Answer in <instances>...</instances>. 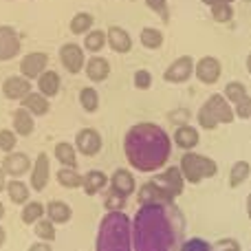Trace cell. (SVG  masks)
I'll return each mask as SVG.
<instances>
[{
    "mask_svg": "<svg viewBox=\"0 0 251 251\" xmlns=\"http://www.w3.org/2000/svg\"><path fill=\"white\" fill-rule=\"evenodd\" d=\"M183 227L174 203L141 205L132 218V251H181Z\"/></svg>",
    "mask_w": 251,
    "mask_h": 251,
    "instance_id": "1",
    "label": "cell"
},
{
    "mask_svg": "<svg viewBox=\"0 0 251 251\" xmlns=\"http://www.w3.org/2000/svg\"><path fill=\"white\" fill-rule=\"evenodd\" d=\"M124 152L137 172H159L172 156V139L159 124H134L124 137Z\"/></svg>",
    "mask_w": 251,
    "mask_h": 251,
    "instance_id": "2",
    "label": "cell"
},
{
    "mask_svg": "<svg viewBox=\"0 0 251 251\" xmlns=\"http://www.w3.org/2000/svg\"><path fill=\"white\" fill-rule=\"evenodd\" d=\"M95 251H132V221L124 212H106L97 229Z\"/></svg>",
    "mask_w": 251,
    "mask_h": 251,
    "instance_id": "3",
    "label": "cell"
},
{
    "mask_svg": "<svg viewBox=\"0 0 251 251\" xmlns=\"http://www.w3.org/2000/svg\"><path fill=\"white\" fill-rule=\"evenodd\" d=\"M196 119H199V126L203 130H216L218 126H227L236 119L234 104L227 101V97L223 93H214V95L207 97V101L201 104Z\"/></svg>",
    "mask_w": 251,
    "mask_h": 251,
    "instance_id": "4",
    "label": "cell"
},
{
    "mask_svg": "<svg viewBox=\"0 0 251 251\" xmlns=\"http://www.w3.org/2000/svg\"><path fill=\"white\" fill-rule=\"evenodd\" d=\"M178 168H181L185 183H190V185H199L205 178H214L218 174V163L212 156L199 154V152H192V150L181 156Z\"/></svg>",
    "mask_w": 251,
    "mask_h": 251,
    "instance_id": "5",
    "label": "cell"
},
{
    "mask_svg": "<svg viewBox=\"0 0 251 251\" xmlns=\"http://www.w3.org/2000/svg\"><path fill=\"white\" fill-rule=\"evenodd\" d=\"M194 75L199 77L201 84H205V86H214V84L221 79V75H223L221 60L214 57V55H203L194 64Z\"/></svg>",
    "mask_w": 251,
    "mask_h": 251,
    "instance_id": "6",
    "label": "cell"
},
{
    "mask_svg": "<svg viewBox=\"0 0 251 251\" xmlns=\"http://www.w3.org/2000/svg\"><path fill=\"white\" fill-rule=\"evenodd\" d=\"M194 64L196 60L192 55H181L172 62V64L165 69L163 79L168 84H185L187 79L194 75Z\"/></svg>",
    "mask_w": 251,
    "mask_h": 251,
    "instance_id": "7",
    "label": "cell"
},
{
    "mask_svg": "<svg viewBox=\"0 0 251 251\" xmlns=\"http://www.w3.org/2000/svg\"><path fill=\"white\" fill-rule=\"evenodd\" d=\"M150 181H154L159 187H163V190L168 192V194H172L174 199L181 196L183 190H185V178H183L181 168H178V165H172V168H168L165 172L156 174V176L150 178Z\"/></svg>",
    "mask_w": 251,
    "mask_h": 251,
    "instance_id": "8",
    "label": "cell"
},
{
    "mask_svg": "<svg viewBox=\"0 0 251 251\" xmlns=\"http://www.w3.org/2000/svg\"><path fill=\"white\" fill-rule=\"evenodd\" d=\"M60 62L62 66H64L69 73H79V71H84V66H86V57H84V49L79 47V44H62L60 49Z\"/></svg>",
    "mask_w": 251,
    "mask_h": 251,
    "instance_id": "9",
    "label": "cell"
},
{
    "mask_svg": "<svg viewBox=\"0 0 251 251\" xmlns=\"http://www.w3.org/2000/svg\"><path fill=\"white\" fill-rule=\"evenodd\" d=\"M101 134L95 128H84L75 137V150L82 152L84 156H95L101 150Z\"/></svg>",
    "mask_w": 251,
    "mask_h": 251,
    "instance_id": "10",
    "label": "cell"
},
{
    "mask_svg": "<svg viewBox=\"0 0 251 251\" xmlns=\"http://www.w3.org/2000/svg\"><path fill=\"white\" fill-rule=\"evenodd\" d=\"M137 199L141 205H152V203H161V205H170L174 203V196L168 194L163 187H159L154 181H148L141 185V190L137 192Z\"/></svg>",
    "mask_w": 251,
    "mask_h": 251,
    "instance_id": "11",
    "label": "cell"
},
{
    "mask_svg": "<svg viewBox=\"0 0 251 251\" xmlns=\"http://www.w3.org/2000/svg\"><path fill=\"white\" fill-rule=\"evenodd\" d=\"M49 176H51V161H49V154L40 152L35 156V163L31 168V183L29 185L33 187L35 192H42L44 187L49 185Z\"/></svg>",
    "mask_w": 251,
    "mask_h": 251,
    "instance_id": "12",
    "label": "cell"
},
{
    "mask_svg": "<svg viewBox=\"0 0 251 251\" xmlns=\"http://www.w3.org/2000/svg\"><path fill=\"white\" fill-rule=\"evenodd\" d=\"M20 53V38L13 26H0V62L13 60Z\"/></svg>",
    "mask_w": 251,
    "mask_h": 251,
    "instance_id": "13",
    "label": "cell"
},
{
    "mask_svg": "<svg viewBox=\"0 0 251 251\" xmlns=\"http://www.w3.org/2000/svg\"><path fill=\"white\" fill-rule=\"evenodd\" d=\"M47 64H49V55L47 53H26L20 62V73L25 75L26 79H35L47 71Z\"/></svg>",
    "mask_w": 251,
    "mask_h": 251,
    "instance_id": "14",
    "label": "cell"
},
{
    "mask_svg": "<svg viewBox=\"0 0 251 251\" xmlns=\"http://www.w3.org/2000/svg\"><path fill=\"white\" fill-rule=\"evenodd\" d=\"M4 168V172L11 174L13 178H20L25 172H29L31 168H33V163H31V159L25 154V152H7L2 159V163H0Z\"/></svg>",
    "mask_w": 251,
    "mask_h": 251,
    "instance_id": "15",
    "label": "cell"
},
{
    "mask_svg": "<svg viewBox=\"0 0 251 251\" xmlns=\"http://www.w3.org/2000/svg\"><path fill=\"white\" fill-rule=\"evenodd\" d=\"M2 93H4V97H7V100L22 101L31 93V82L25 77V75H11V77L4 79Z\"/></svg>",
    "mask_w": 251,
    "mask_h": 251,
    "instance_id": "16",
    "label": "cell"
},
{
    "mask_svg": "<svg viewBox=\"0 0 251 251\" xmlns=\"http://www.w3.org/2000/svg\"><path fill=\"white\" fill-rule=\"evenodd\" d=\"M172 141L176 148L190 152L201 143V132H199V128H194V126H190V124L176 126V130H174V134H172Z\"/></svg>",
    "mask_w": 251,
    "mask_h": 251,
    "instance_id": "17",
    "label": "cell"
},
{
    "mask_svg": "<svg viewBox=\"0 0 251 251\" xmlns=\"http://www.w3.org/2000/svg\"><path fill=\"white\" fill-rule=\"evenodd\" d=\"M110 190L117 192V194H122L128 199L130 194H134V190H137V183H134V176L130 170L126 168H119L113 172V176H110Z\"/></svg>",
    "mask_w": 251,
    "mask_h": 251,
    "instance_id": "18",
    "label": "cell"
},
{
    "mask_svg": "<svg viewBox=\"0 0 251 251\" xmlns=\"http://www.w3.org/2000/svg\"><path fill=\"white\" fill-rule=\"evenodd\" d=\"M106 40H108V47L115 53H128L132 49V38L124 26H110L106 31Z\"/></svg>",
    "mask_w": 251,
    "mask_h": 251,
    "instance_id": "19",
    "label": "cell"
},
{
    "mask_svg": "<svg viewBox=\"0 0 251 251\" xmlns=\"http://www.w3.org/2000/svg\"><path fill=\"white\" fill-rule=\"evenodd\" d=\"M84 71H86L88 79H93V82H104L110 75V62L101 55H93L91 60H86Z\"/></svg>",
    "mask_w": 251,
    "mask_h": 251,
    "instance_id": "20",
    "label": "cell"
},
{
    "mask_svg": "<svg viewBox=\"0 0 251 251\" xmlns=\"http://www.w3.org/2000/svg\"><path fill=\"white\" fill-rule=\"evenodd\" d=\"M108 183H110L108 176H106L101 170H91V172H86L82 176V187H84V192H86L88 196L100 194V192L104 190Z\"/></svg>",
    "mask_w": 251,
    "mask_h": 251,
    "instance_id": "21",
    "label": "cell"
},
{
    "mask_svg": "<svg viewBox=\"0 0 251 251\" xmlns=\"http://www.w3.org/2000/svg\"><path fill=\"white\" fill-rule=\"evenodd\" d=\"M22 108H26L31 115H35V117H44V115L51 110V104H49V97H44L42 93L31 91L29 95L22 100Z\"/></svg>",
    "mask_w": 251,
    "mask_h": 251,
    "instance_id": "22",
    "label": "cell"
},
{
    "mask_svg": "<svg viewBox=\"0 0 251 251\" xmlns=\"http://www.w3.org/2000/svg\"><path fill=\"white\" fill-rule=\"evenodd\" d=\"M47 216H49V221H53L55 225H66V223L71 221V216H73V209H71L69 203H64V201H51V203L47 205Z\"/></svg>",
    "mask_w": 251,
    "mask_h": 251,
    "instance_id": "23",
    "label": "cell"
},
{
    "mask_svg": "<svg viewBox=\"0 0 251 251\" xmlns=\"http://www.w3.org/2000/svg\"><path fill=\"white\" fill-rule=\"evenodd\" d=\"M35 128V122H33V115L29 113L26 108H18L13 113V132L20 134V137H29Z\"/></svg>",
    "mask_w": 251,
    "mask_h": 251,
    "instance_id": "24",
    "label": "cell"
},
{
    "mask_svg": "<svg viewBox=\"0 0 251 251\" xmlns=\"http://www.w3.org/2000/svg\"><path fill=\"white\" fill-rule=\"evenodd\" d=\"M60 86H62V82L55 71H44L38 77V88L44 97H55L57 93H60Z\"/></svg>",
    "mask_w": 251,
    "mask_h": 251,
    "instance_id": "25",
    "label": "cell"
},
{
    "mask_svg": "<svg viewBox=\"0 0 251 251\" xmlns=\"http://www.w3.org/2000/svg\"><path fill=\"white\" fill-rule=\"evenodd\" d=\"M55 156L62 165H66V168H77V150H75L73 143L60 141L55 146Z\"/></svg>",
    "mask_w": 251,
    "mask_h": 251,
    "instance_id": "26",
    "label": "cell"
},
{
    "mask_svg": "<svg viewBox=\"0 0 251 251\" xmlns=\"http://www.w3.org/2000/svg\"><path fill=\"white\" fill-rule=\"evenodd\" d=\"M139 40L141 44L148 49V51H156V49L163 47V33L154 26H143L141 33H139Z\"/></svg>",
    "mask_w": 251,
    "mask_h": 251,
    "instance_id": "27",
    "label": "cell"
},
{
    "mask_svg": "<svg viewBox=\"0 0 251 251\" xmlns=\"http://www.w3.org/2000/svg\"><path fill=\"white\" fill-rule=\"evenodd\" d=\"M249 174H251V165H249V161H236L234 165H231V170H229V187H240L245 181L249 178Z\"/></svg>",
    "mask_w": 251,
    "mask_h": 251,
    "instance_id": "28",
    "label": "cell"
},
{
    "mask_svg": "<svg viewBox=\"0 0 251 251\" xmlns=\"http://www.w3.org/2000/svg\"><path fill=\"white\" fill-rule=\"evenodd\" d=\"M7 194H9V199H11V203L25 205L26 201H29V187H26V183H22L20 178H13V181L7 183Z\"/></svg>",
    "mask_w": 251,
    "mask_h": 251,
    "instance_id": "29",
    "label": "cell"
},
{
    "mask_svg": "<svg viewBox=\"0 0 251 251\" xmlns=\"http://www.w3.org/2000/svg\"><path fill=\"white\" fill-rule=\"evenodd\" d=\"M44 214H47V207H44L42 203H38V201H31V203H25V209H22L20 218L25 225H35Z\"/></svg>",
    "mask_w": 251,
    "mask_h": 251,
    "instance_id": "30",
    "label": "cell"
},
{
    "mask_svg": "<svg viewBox=\"0 0 251 251\" xmlns=\"http://www.w3.org/2000/svg\"><path fill=\"white\" fill-rule=\"evenodd\" d=\"M106 44H108V40H106V31H101V29H95V31L91 29L86 33V38H84V49L91 51V53H100Z\"/></svg>",
    "mask_w": 251,
    "mask_h": 251,
    "instance_id": "31",
    "label": "cell"
},
{
    "mask_svg": "<svg viewBox=\"0 0 251 251\" xmlns=\"http://www.w3.org/2000/svg\"><path fill=\"white\" fill-rule=\"evenodd\" d=\"M57 183L66 190H75V187H82V176L77 174L75 168H62L57 172Z\"/></svg>",
    "mask_w": 251,
    "mask_h": 251,
    "instance_id": "32",
    "label": "cell"
},
{
    "mask_svg": "<svg viewBox=\"0 0 251 251\" xmlns=\"http://www.w3.org/2000/svg\"><path fill=\"white\" fill-rule=\"evenodd\" d=\"M93 26V16L88 11H79L73 16V20H71V33L75 35H84L88 33Z\"/></svg>",
    "mask_w": 251,
    "mask_h": 251,
    "instance_id": "33",
    "label": "cell"
},
{
    "mask_svg": "<svg viewBox=\"0 0 251 251\" xmlns=\"http://www.w3.org/2000/svg\"><path fill=\"white\" fill-rule=\"evenodd\" d=\"M79 104H82V108L86 110V113H95V110L100 108V93L93 86L82 88V91H79Z\"/></svg>",
    "mask_w": 251,
    "mask_h": 251,
    "instance_id": "34",
    "label": "cell"
},
{
    "mask_svg": "<svg viewBox=\"0 0 251 251\" xmlns=\"http://www.w3.org/2000/svg\"><path fill=\"white\" fill-rule=\"evenodd\" d=\"M35 236L44 243H53L55 240V223L49 221V218H40L35 223Z\"/></svg>",
    "mask_w": 251,
    "mask_h": 251,
    "instance_id": "35",
    "label": "cell"
},
{
    "mask_svg": "<svg viewBox=\"0 0 251 251\" xmlns=\"http://www.w3.org/2000/svg\"><path fill=\"white\" fill-rule=\"evenodd\" d=\"M209 13H212V18L216 22H221V25H225V22H231L234 20V7L227 2L223 4H212L209 7Z\"/></svg>",
    "mask_w": 251,
    "mask_h": 251,
    "instance_id": "36",
    "label": "cell"
},
{
    "mask_svg": "<svg viewBox=\"0 0 251 251\" xmlns=\"http://www.w3.org/2000/svg\"><path fill=\"white\" fill-rule=\"evenodd\" d=\"M223 95L227 97V101L236 104L238 100H243V97L247 95V86H245L243 82H227L225 84V93H223Z\"/></svg>",
    "mask_w": 251,
    "mask_h": 251,
    "instance_id": "37",
    "label": "cell"
},
{
    "mask_svg": "<svg viewBox=\"0 0 251 251\" xmlns=\"http://www.w3.org/2000/svg\"><path fill=\"white\" fill-rule=\"evenodd\" d=\"M181 251H214V245L207 243L205 238H199V236H194V238L183 240Z\"/></svg>",
    "mask_w": 251,
    "mask_h": 251,
    "instance_id": "38",
    "label": "cell"
},
{
    "mask_svg": "<svg viewBox=\"0 0 251 251\" xmlns=\"http://www.w3.org/2000/svg\"><path fill=\"white\" fill-rule=\"evenodd\" d=\"M104 205H106V209H108V212H124V207H126V196H122V194H117V192L110 190V194L106 196Z\"/></svg>",
    "mask_w": 251,
    "mask_h": 251,
    "instance_id": "39",
    "label": "cell"
},
{
    "mask_svg": "<svg viewBox=\"0 0 251 251\" xmlns=\"http://www.w3.org/2000/svg\"><path fill=\"white\" fill-rule=\"evenodd\" d=\"M132 82H134V88H139V91H148V88L152 86V73L146 71V69H139L137 73H134Z\"/></svg>",
    "mask_w": 251,
    "mask_h": 251,
    "instance_id": "40",
    "label": "cell"
},
{
    "mask_svg": "<svg viewBox=\"0 0 251 251\" xmlns=\"http://www.w3.org/2000/svg\"><path fill=\"white\" fill-rule=\"evenodd\" d=\"M234 113L238 119H251V97L245 95L243 100H238L234 104Z\"/></svg>",
    "mask_w": 251,
    "mask_h": 251,
    "instance_id": "41",
    "label": "cell"
},
{
    "mask_svg": "<svg viewBox=\"0 0 251 251\" xmlns=\"http://www.w3.org/2000/svg\"><path fill=\"white\" fill-rule=\"evenodd\" d=\"M16 141H18V137L13 130H7V128L0 130V150L11 152L13 148H16Z\"/></svg>",
    "mask_w": 251,
    "mask_h": 251,
    "instance_id": "42",
    "label": "cell"
},
{
    "mask_svg": "<svg viewBox=\"0 0 251 251\" xmlns=\"http://www.w3.org/2000/svg\"><path fill=\"white\" fill-rule=\"evenodd\" d=\"M168 117H170V122H172V124H176V126H185V124H190V110H185V108L172 110V113H170Z\"/></svg>",
    "mask_w": 251,
    "mask_h": 251,
    "instance_id": "43",
    "label": "cell"
},
{
    "mask_svg": "<svg viewBox=\"0 0 251 251\" xmlns=\"http://www.w3.org/2000/svg\"><path fill=\"white\" fill-rule=\"evenodd\" d=\"M146 4L152 9L154 13H161L163 18H168L165 16V7H168V0H146Z\"/></svg>",
    "mask_w": 251,
    "mask_h": 251,
    "instance_id": "44",
    "label": "cell"
},
{
    "mask_svg": "<svg viewBox=\"0 0 251 251\" xmlns=\"http://www.w3.org/2000/svg\"><path fill=\"white\" fill-rule=\"evenodd\" d=\"M218 251H240V245L236 243L234 238H225V240H221V243L216 245Z\"/></svg>",
    "mask_w": 251,
    "mask_h": 251,
    "instance_id": "45",
    "label": "cell"
},
{
    "mask_svg": "<svg viewBox=\"0 0 251 251\" xmlns=\"http://www.w3.org/2000/svg\"><path fill=\"white\" fill-rule=\"evenodd\" d=\"M29 251H53V249H51V243H44V240H38V243L31 245Z\"/></svg>",
    "mask_w": 251,
    "mask_h": 251,
    "instance_id": "46",
    "label": "cell"
},
{
    "mask_svg": "<svg viewBox=\"0 0 251 251\" xmlns=\"http://www.w3.org/2000/svg\"><path fill=\"white\" fill-rule=\"evenodd\" d=\"M7 190V172H4V168L0 165V192Z\"/></svg>",
    "mask_w": 251,
    "mask_h": 251,
    "instance_id": "47",
    "label": "cell"
},
{
    "mask_svg": "<svg viewBox=\"0 0 251 251\" xmlns=\"http://www.w3.org/2000/svg\"><path fill=\"white\" fill-rule=\"evenodd\" d=\"M203 4H207V7H212V4H223V2H227V4H231L234 0H201Z\"/></svg>",
    "mask_w": 251,
    "mask_h": 251,
    "instance_id": "48",
    "label": "cell"
},
{
    "mask_svg": "<svg viewBox=\"0 0 251 251\" xmlns=\"http://www.w3.org/2000/svg\"><path fill=\"white\" fill-rule=\"evenodd\" d=\"M4 243H7V231H4L2 227H0V249L4 247Z\"/></svg>",
    "mask_w": 251,
    "mask_h": 251,
    "instance_id": "49",
    "label": "cell"
},
{
    "mask_svg": "<svg viewBox=\"0 0 251 251\" xmlns=\"http://www.w3.org/2000/svg\"><path fill=\"white\" fill-rule=\"evenodd\" d=\"M247 216L251 218V192H249V196H247Z\"/></svg>",
    "mask_w": 251,
    "mask_h": 251,
    "instance_id": "50",
    "label": "cell"
},
{
    "mask_svg": "<svg viewBox=\"0 0 251 251\" xmlns=\"http://www.w3.org/2000/svg\"><path fill=\"white\" fill-rule=\"evenodd\" d=\"M245 66H247V71H249V75H251V53L247 55V62H245Z\"/></svg>",
    "mask_w": 251,
    "mask_h": 251,
    "instance_id": "51",
    "label": "cell"
},
{
    "mask_svg": "<svg viewBox=\"0 0 251 251\" xmlns=\"http://www.w3.org/2000/svg\"><path fill=\"white\" fill-rule=\"evenodd\" d=\"M2 216H4V205L0 203V218H2Z\"/></svg>",
    "mask_w": 251,
    "mask_h": 251,
    "instance_id": "52",
    "label": "cell"
}]
</instances>
